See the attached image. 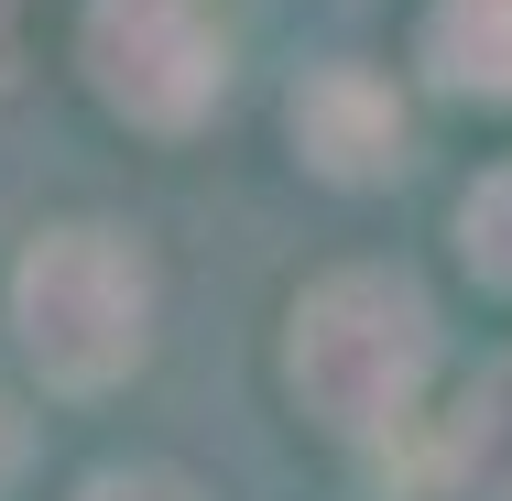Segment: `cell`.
<instances>
[{
	"label": "cell",
	"instance_id": "ba28073f",
	"mask_svg": "<svg viewBox=\"0 0 512 501\" xmlns=\"http://www.w3.org/2000/svg\"><path fill=\"white\" fill-rule=\"evenodd\" d=\"M0 66H11V0H0Z\"/></svg>",
	"mask_w": 512,
	"mask_h": 501
},
{
	"label": "cell",
	"instance_id": "8992f818",
	"mask_svg": "<svg viewBox=\"0 0 512 501\" xmlns=\"http://www.w3.org/2000/svg\"><path fill=\"white\" fill-rule=\"evenodd\" d=\"M458 251H469V273L512 295V164H491L469 197H458Z\"/></svg>",
	"mask_w": 512,
	"mask_h": 501
},
{
	"label": "cell",
	"instance_id": "3957f363",
	"mask_svg": "<svg viewBox=\"0 0 512 501\" xmlns=\"http://www.w3.org/2000/svg\"><path fill=\"white\" fill-rule=\"evenodd\" d=\"M77 66L131 131H197L229 88V33L207 22V0H88Z\"/></svg>",
	"mask_w": 512,
	"mask_h": 501
},
{
	"label": "cell",
	"instance_id": "9c48e42d",
	"mask_svg": "<svg viewBox=\"0 0 512 501\" xmlns=\"http://www.w3.org/2000/svg\"><path fill=\"white\" fill-rule=\"evenodd\" d=\"M0 469H11V425H0Z\"/></svg>",
	"mask_w": 512,
	"mask_h": 501
},
{
	"label": "cell",
	"instance_id": "277c9868",
	"mask_svg": "<svg viewBox=\"0 0 512 501\" xmlns=\"http://www.w3.org/2000/svg\"><path fill=\"white\" fill-rule=\"evenodd\" d=\"M284 120H295V153L316 175H338V186H382L404 164V109H393V88L371 66H316Z\"/></svg>",
	"mask_w": 512,
	"mask_h": 501
},
{
	"label": "cell",
	"instance_id": "52a82bcc",
	"mask_svg": "<svg viewBox=\"0 0 512 501\" xmlns=\"http://www.w3.org/2000/svg\"><path fill=\"white\" fill-rule=\"evenodd\" d=\"M77 501H207L197 480H175V469H99Z\"/></svg>",
	"mask_w": 512,
	"mask_h": 501
},
{
	"label": "cell",
	"instance_id": "5b68a950",
	"mask_svg": "<svg viewBox=\"0 0 512 501\" xmlns=\"http://www.w3.org/2000/svg\"><path fill=\"white\" fill-rule=\"evenodd\" d=\"M414 55L458 99H512V0H425Z\"/></svg>",
	"mask_w": 512,
	"mask_h": 501
},
{
	"label": "cell",
	"instance_id": "7a4b0ae2",
	"mask_svg": "<svg viewBox=\"0 0 512 501\" xmlns=\"http://www.w3.org/2000/svg\"><path fill=\"white\" fill-rule=\"evenodd\" d=\"M11 327H22V360L55 393H109L153 349V262H142V240L99 229V218L33 229V251L11 262Z\"/></svg>",
	"mask_w": 512,
	"mask_h": 501
},
{
	"label": "cell",
	"instance_id": "6da1fadb",
	"mask_svg": "<svg viewBox=\"0 0 512 501\" xmlns=\"http://www.w3.org/2000/svg\"><path fill=\"white\" fill-rule=\"evenodd\" d=\"M284 382L327 436L349 447H382L404 436L425 382H436V305L414 295L404 273L382 262H349L295 295V327H284Z\"/></svg>",
	"mask_w": 512,
	"mask_h": 501
}]
</instances>
